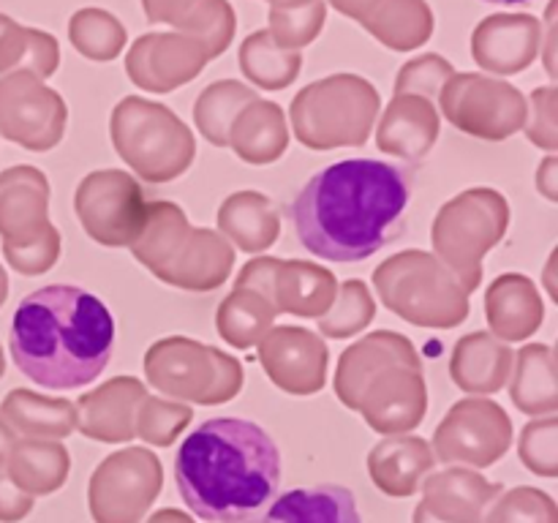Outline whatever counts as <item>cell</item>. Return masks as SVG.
Masks as SVG:
<instances>
[{"label": "cell", "mask_w": 558, "mask_h": 523, "mask_svg": "<svg viewBox=\"0 0 558 523\" xmlns=\"http://www.w3.org/2000/svg\"><path fill=\"white\" fill-rule=\"evenodd\" d=\"M414 172L379 158H349L316 172L289 205L298 240L314 256L354 265L407 232Z\"/></svg>", "instance_id": "1"}, {"label": "cell", "mask_w": 558, "mask_h": 523, "mask_svg": "<svg viewBox=\"0 0 558 523\" xmlns=\"http://www.w3.org/2000/svg\"><path fill=\"white\" fill-rule=\"evenodd\" d=\"M174 483L202 521L243 523L276 496L281 452L272 436L251 419H207L180 445Z\"/></svg>", "instance_id": "2"}, {"label": "cell", "mask_w": 558, "mask_h": 523, "mask_svg": "<svg viewBox=\"0 0 558 523\" xmlns=\"http://www.w3.org/2000/svg\"><path fill=\"white\" fill-rule=\"evenodd\" d=\"M9 349L33 385L47 390L87 387L112 360L114 316L87 289L69 283L36 289L16 305Z\"/></svg>", "instance_id": "3"}, {"label": "cell", "mask_w": 558, "mask_h": 523, "mask_svg": "<svg viewBox=\"0 0 558 523\" xmlns=\"http://www.w3.org/2000/svg\"><path fill=\"white\" fill-rule=\"evenodd\" d=\"M158 281L185 292H213L232 276L234 248L218 229L194 227L174 202H147L145 223L129 245Z\"/></svg>", "instance_id": "4"}, {"label": "cell", "mask_w": 558, "mask_h": 523, "mask_svg": "<svg viewBox=\"0 0 558 523\" xmlns=\"http://www.w3.org/2000/svg\"><path fill=\"white\" fill-rule=\"evenodd\" d=\"M374 289L387 311L414 327L450 330L469 319V292L428 251L392 254L374 270Z\"/></svg>", "instance_id": "5"}, {"label": "cell", "mask_w": 558, "mask_h": 523, "mask_svg": "<svg viewBox=\"0 0 558 523\" xmlns=\"http://www.w3.org/2000/svg\"><path fill=\"white\" fill-rule=\"evenodd\" d=\"M379 90L360 74H330L305 85L289 107L300 145L308 150L363 147L379 118Z\"/></svg>", "instance_id": "6"}, {"label": "cell", "mask_w": 558, "mask_h": 523, "mask_svg": "<svg viewBox=\"0 0 558 523\" xmlns=\"http://www.w3.org/2000/svg\"><path fill=\"white\" fill-rule=\"evenodd\" d=\"M114 153L145 183H169L189 172L196 139L169 107L142 96H125L109 118Z\"/></svg>", "instance_id": "7"}, {"label": "cell", "mask_w": 558, "mask_h": 523, "mask_svg": "<svg viewBox=\"0 0 558 523\" xmlns=\"http://www.w3.org/2000/svg\"><path fill=\"white\" fill-rule=\"evenodd\" d=\"M510 229V202L501 191L477 185L439 207L430 227L434 256L469 294L483 283V259Z\"/></svg>", "instance_id": "8"}, {"label": "cell", "mask_w": 558, "mask_h": 523, "mask_svg": "<svg viewBox=\"0 0 558 523\" xmlns=\"http://www.w3.org/2000/svg\"><path fill=\"white\" fill-rule=\"evenodd\" d=\"M145 379L161 398L221 406L243 390V363L229 352L185 336L158 338L145 352Z\"/></svg>", "instance_id": "9"}, {"label": "cell", "mask_w": 558, "mask_h": 523, "mask_svg": "<svg viewBox=\"0 0 558 523\" xmlns=\"http://www.w3.org/2000/svg\"><path fill=\"white\" fill-rule=\"evenodd\" d=\"M0 232L5 256L22 276L49 272L63 240L49 221V180L36 167H14L0 178Z\"/></svg>", "instance_id": "10"}, {"label": "cell", "mask_w": 558, "mask_h": 523, "mask_svg": "<svg viewBox=\"0 0 558 523\" xmlns=\"http://www.w3.org/2000/svg\"><path fill=\"white\" fill-rule=\"evenodd\" d=\"M436 104L450 125L485 142H505L526 123V96L515 85L477 71H456Z\"/></svg>", "instance_id": "11"}, {"label": "cell", "mask_w": 558, "mask_h": 523, "mask_svg": "<svg viewBox=\"0 0 558 523\" xmlns=\"http://www.w3.org/2000/svg\"><path fill=\"white\" fill-rule=\"evenodd\" d=\"M163 488V466L147 447H125L104 458L87 483L96 523H142Z\"/></svg>", "instance_id": "12"}, {"label": "cell", "mask_w": 558, "mask_h": 523, "mask_svg": "<svg viewBox=\"0 0 558 523\" xmlns=\"http://www.w3.org/2000/svg\"><path fill=\"white\" fill-rule=\"evenodd\" d=\"M74 212L87 238L107 248H129L142 232L147 212L145 191L123 169H96L74 191Z\"/></svg>", "instance_id": "13"}, {"label": "cell", "mask_w": 558, "mask_h": 523, "mask_svg": "<svg viewBox=\"0 0 558 523\" xmlns=\"http://www.w3.org/2000/svg\"><path fill=\"white\" fill-rule=\"evenodd\" d=\"M512 419L496 401L485 396H469L452 403L436 428L430 450L436 463L469 469H485L499 463L512 447Z\"/></svg>", "instance_id": "14"}, {"label": "cell", "mask_w": 558, "mask_h": 523, "mask_svg": "<svg viewBox=\"0 0 558 523\" xmlns=\"http://www.w3.org/2000/svg\"><path fill=\"white\" fill-rule=\"evenodd\" d=\"M69 123L63 96L33 71H14L0 80V131L36 153L60 145Z\"/></svg>", "instance_id": "15"}, {"label": "cell", "mask_w": 558, "mask_h": 523, "mask_svg": "<svg viewBox=\"0 0 558 523\" xmlns=\"http://www.w3.org/2000/svg\"><path fill=\"white\" fill-rule=\"evenodd\" d=\"M352 412L381 436L412 434L428 414V381L423 360H401L376 370L352 403Z\"/></svg>", "instance_id": "16"}, {"label": "cell", "mask_w": 558, "mask_h": 523, "mask_svg": "<svg viewBox=\"0 0 558 523\" xmlns=\"http://www.w3.org/2000/svg\"><path fill=\"white\" fill-rule=\"evenodd\" d=\"M267 379L289 396H316L327 385L330 349L319 332L298 325H272L259 343Z\"/></svg>", "instance_id": "17"}, {"label": "cell", "mask_w": 558, "mask_h": 523, "mask_svg": "<svg viewBox=\"0 0 558 523\" xmlns=\"http://www.w3.org/2000/svg\"><path fill=\"white\" fill-rule=\"evenodd\" d=\"M207 52L185 33H145L125 52V74L147 93H172L207 65Z\"/></svg>", "instance_id": "18"}, {"label": "cell", "mask_w": 558, "mask_h": 523, "mask_svg": "<svg viewBox=\"0 0 558 523\" xmlns=\"http://www.w3.org/2000/svg\"><path fill=\"white\" fill-rule=\"evenodd\" d=\"M543 22L534 14H490L474 27L472 58L490 74L512 76L539 58Z\"/></svg>", "instance_id": "19"}, {"label": "cell", "mask_w": 558, "mask_h": 523, "mask_svg": "<svg viewBox=\"0 0 558 523\" xmlns=\"http://www.w3.org/2000/svg\"><path fill=\"white\" fill-rule=\"evenodd\" d=\"M147 396L136 376H114L90 392H82L76 409V428L82 436L104 445H125L136 439V406Z\"/></svg>", "instance_id": "20"}, {"label": "cell", "mask_w": 558, "mask_h": 523, "mask_svg": "<svg viewBox=\"0 0 558 523\" xmlns=\"http://www.w3.org/2000/svg\"><path fill=\"white\" fill-rule=\"evenodd\" d=\"M423 501L417 510L441 523H483L485 510L505 490L501 483H490L469 466H447L430 472L420 485Z\"/></svg>", "instance_id": "21"}, {"label": "cell", "mask_w": 558, "mask_h": 523, "mask_svg": "<svg viewBox=\"0 0 558 523\" xmlns=\"http://www.w3.org/2000/svg\"><path fill=\"white\" fill-rule=\"evenodd\" d=\"M439 109L423 96H392L376 129V147L381 153L403 158V161H423L430 156L439 139Z\"/></svg>", "instance_id": "22"}, {"label": "cell", "mask_w": 558, "mask_h": 523, "mask_svg": "<svg viewBox=\"0 0 558 523\" xmlns=\"http://www.w3.org/2000/svg\"><path fill=\"white\" fill-rule=\"evenodd\" d=\"M430 472H436V458L423 436H385L368 452L371 483L392 499L420 494V485Z\"/></svg>", "instance_id": "23"}, {"label": "cell", "mask_w": 558, "mask_h": 523, "mask_svg": "<svg viewBox=\"0 0 558 523\" xmlns=\"http://www.w3.org/2000/svg\"><path fill=\"white\" fill-rule=\"evenodd\" d=\"M485 319L490 336L505 343L532 338L545 319V303L537 283L523 272H505L494 278L485 292Z\"/></svg>", "instance_id": "24"}, {"label": "cell", "mask_w": 558, "mask_h": 523, "mask_svg": "<svg viewBox=\"0 0 558 523\" xmlns=\"http://www.w3.org/2000/svg\"><path fill=\"white\" fill-rule=\"evenodd\" d=\"M338 294L336 272L316 262L278 259L272 272L270 294L276 314H292L300 319H319L327 314Z\"/></svg>", "instance_id": "25"}, {"label": "cell", "mask_w": 558, "mask_h": 523, "mask_svg": "<svg viewBox=\"0 0 558 523\" xmlns=\"http://www.w3.org/2000/svg\"><path fill=\"white\" fill-rule=\"evenodd\" d=\"M515 352L488 330L463 336L450 357V379L469 396H496L510 381Z\"/></svg>", "instance_id": "26"}, {"label": "cell", "mask_w": 558, "mask_h": 523, "mask_svg": "<svg viewBox=\"0 0 558 523\" xmlns=\"http://www.w3.org/2000/svg\"><path fill=\"white\" fill-rule=\"evenodd\" d=\"M417 349L409 341L403 332L396 330H376L368 336L360 338L357 343H352L349 349H343V354L338 357L336 379V398L347 409H352L354 398H357L360 387L390 363H401V360H417Z\"/></svg>", "instance_id": "27"}, {"label": "cell", "mask_w": 558, "mask_h": 523, "mask_svg": "<svg viewBox=\"0 0 558 523\" xmlns=\"http://www.w3.org/2000/svg\"><path fill=\"white\" fill-rule=\"evenodd\" d=\"M218 232L245 254H262L281 238L276 202L262 191H234L218 207Z\"/></svg>", "instance_id": "28"}, {"label": "cell", "mask_w": 558, "mask_h": 523, "mask_svg": "<svg viewBox=\"0 0 558 523\" xmlns=\"http://www.w3.org/2000/svg\"><path fill=\"white\" fill-rule=\"evenodd\" d=\"M227 147H232L240 161L254 163V167L278 161L289 147V125L283 109L265 98L251 101L229 125Z\"/></svg>", "instance_id": "29"}, {"label": "cell", "mask_w": 558, "mask_h": 523, "mask_svg": "<svg viewBox=\"0 0 558 523\" xmlns=\"http://www.w3.org/2000/svg\"><path fill=\"white\" fill-rule=\"evenodd\" d=\"M259 523H363L347 485H308L278 496Z\"/></svg>", "instance_id": "30"}, {"label": "cell", "mask_w": 558, "mask_h": 523, "mask_svg": "<svg viewBox=\"0 0 558 523\" xmlns=\"http://www.w3.org/2000/svg\"><path fill=\"white\" fill-rule=\"evenodd\" d=\"M510 398L518 412L545 417L558 409L556 354L548 343H526L510 374Z\"/></svg>", "instance_id": "31"}, {"label": "cell", "mask_w": 558, "mask_h": 523, "mask_svg": "<svg viewBox=\"0 0 558 523\" xmlns=\"http://www.w3.org/2000/svg\"><path fill=\"white\" fill-rule=\"evenodd\" d=\"M360 25L392 52H412L434 36V11L425 0H379Z\"/></svg>", "instance_id": "32"}, {"label": "cell", "mask_w": 558, "mask_h": 523, "mask_svg": "<svg viewBox=\"0 0 558 523\" xmlns=\"http://www.w3.org/2000/svg\"><path fill=\"white\" fill-rule=\"evenodd\" d=\"M11 479L31 496H49L69 479L71 458L63 441L22 439L11 447Z\"/></svg>", "instance_id": "33"}, {"label": "cell", "mask_w": 558, "mask_h": 523, "mask_svg": "<svg viewBox=\"0 0 558 523\" xmlns=\"http://www.w3.org/2000/svg\"><path fill=\"white\" fill-rule=\"evenodd\" d=\"M5 417L27 439L63 441L76 430V409L69 398L38 396L31 390H11L3 403Z\"/></svg>", "instance_id": "34"}, {"label": "cell", "mask_w": 558, "mask_h": 523, "mask_svg": "<svg viewBox=\"0 0 558 523\" xmlns=\"http://www.w3.org/2000/svg\"><path fill=\"white\" fill-rule=\"evenodd\" d=\"M238 63L254 90H287L303 71V52L278 47L270 31H256L240 44Z\"/></svg>", "instance_id": "35"}, {"label": "cell", "mask_w": 558, "mask_h": 523, "mask_svg": "<svg viewBox=\"0 0 558 523\" xmlns=\"http://www.w3.org/2000/svg\"><path fill=\"white\" fill-rule=\"evenodd\" d=\"M270 300L245 287H234L216 311V330L232 349H254L276 325Z\"/></svg>", "instance_id": "36"}, {"label": "cell", "mask_w": 558, "mask_h": 523, "mask_svg": "<svg viewBox=\"0 0 558 523\" xmlns=\"http://www.w3.org/2000/svg\"><path fill=\"white\" fill-rule=\"evenodd\" d=\"M60 44L52 33L36 31L0 14V71L25 69L41 80L58 74Z\"/></svg>", "instance_id": "37"}, {"label": "cell", "mask_w": 558, "mask_h": 523, "mask_svg": "<svg viewBox=\"0 0 558 523\" xmlns=\"http://www.w3.org/2000/svg\"><path fill=\"white\" fill-rule=\"evenodd\" d=\"M254 87L243 85L238 80H218L207 85L194 101V123L196 131L205 136L210 145L227 147L229 145V125L238 118L240 109L256 101Z\"/></svg>", "instance_id": "38"}, {"label": "cell", "mask_w": 558, "mask_h": 523, "mask_svg": "<svg viewBox=\"0 0 558 523\" xmlns=\"http://www.w3.org/2000/svg\"><path fill=\"white\" fill-rule=\"evenodd\" d=\"M69 41L82 58L96 60V63H109L123 52L129 44V33H125L123 22L109 11L87 5L71 14L69 20Z\"/></svg>", "instance_id": "39"}, {"label": "cell", "mask_w": 558, "mask_h": 523, "mask_svg": "<svg viewBox=\"0 0 558 523\" xmlns=\"http://www.w3.org/2000/svg\"><path fill=\"white\" fill-rule=\"evenodd\" d=\"M374 316L376 300L371 294L368 283L360 281V278H349V281L338 283L336 300L327 308V314L316 319V327H319V336L341 341V338H352L363 332L374 321Z\"/></svg>", "instance_id": "40"}, {"label": "cell", "mask_w": 558, "mask_h": 523, "mask_svg": "<svg viewBox=\"0 0 558 523\" xmlns=\"http://www.w3.org/2000/svg\"><path fill=\"white\" fill-rule=\"evenodd\" d=\"M191 417H194V409L189 403L147 392L136 406L134 434L150 447H172L178 436L189 428Z\"/></svg>", "instance_id": "41"}, {"label": "cell", "mask_w": 558, "mask_h": 523, "mask_svg": "<svg viewBox=\"0 0 558 523\" xmlns=\"http://www.w3.org/2000/svg\"><path fill=\"white\" fill-rule=\"evenodd\" d=\"M234 31H238V16L229 0H202L189 20L180 25L178 33H185L194 41L202 44L207 58H218L229 49L232 44Z\"/></svg>", "instance_id": "42"}, {"label": "cell", "mask_w": 558, "mask_h": 523, "mask_svg": "<svg viewBox=\"0 0 558 523\" xmlns=\"http://www.w3.org/2000/svg\"><path fill=\"white\" fill-rule=\"evenodd\" d=\"M483 523H558V507L545 490L518 485L496 496L494 504L485 510Z\"/></svg>", "instance_id": "43"}, {"label": "cell", "mask_w": 558, "mask_h": 523, "mask_svg": "<svg viewBox=\"0 0 558 523\" xmlns=\"http://www.w3.org/2000/svg\"><path fill=\"white\" fill-rule=\"evenodd\" d=\"M267 22H270L267 31L276 38L278 47L298 49L300 52L325 31L327 3L325 0H311V3L298 5V9H270Z\"/></svg>", "instance_id": "44"}, {"label": "cell", "mask_w": 558, "mask_h": 523, "mask_svg": "<svg viewBox=\"0 0 558 523\" xmlns=\"http://www.w3.org/2000/svg\"><path fill=\"white\" fill-rule=\"evenodd\" d=\"M518 455L523 466L537 477H558V417L545 414L526 423L518 439Z\"/></svg>", "instance_id": "45"}, {"label": "cell", "mask_w": 558, "mask_h": 523, "mask_svg": "<svg viewBox=\"0 0 558 523\" xmlns=\"http://www.w3.org/2000/svg\"><path fill=\"white\" fill-rule=\"evenodd\" d=\"M452 74H456V69H452L450 60L441 58V54H420V58L409 60V63L401 65V71H398L396 96L409 93V96H423L436 104L441 87H445V82L450 80Z\"/></svg>", "instance_id": "46"}, {"label": "cell", "mask_w": 558, "mask_h": 523, "mask_svg": "<svg viewBox=\"0 0 558 523\" xmlns=\"http://www.w3.org/2000/svg\"><path fill=\"white\" fill-rule=\"evenodd\" d=\"M558 90L554 85L537 87L532 96L526 98V123H523V131H526L529 142L537 145L539 150L556 153L558 150Z\"/></svg>", "instance_id": "47"}, {"label": "cell", "mask_w": 558, "mask_h": 523, "mask_svg": "<svg viewBox=\"0 0 558 523\" xmlns=\"http://www.w3.org/2000/svg\"><path fill=\"white\" fill-rule=\"evenodd\" d=\"M199 3L202 0H142V11L153 25H172L174 31H180V25Z\"/></svg>", "instance_id": "48"}, {"label": "cell", "mask_w": 558, "mask_h": 523, "mask_svg": "<svg viewBox=\"0 0 558 523\" xmlns=\"http://www.w3.org/2000/svg\"><path fill=\"white\" fill-rule=\"evenodd\" d=\"M33 510V496L25 494L14 479L0 477V521L16 523Z\"/></svg>", "instance_id": "49"}, {"label": "cell", "mask_w": 558, "mask_h": 523, "mask_svg": "<svg viewBox=\"0 0 558 523\" xmlns=\"http://www.w3.org/2000/svg\"><path fill=\"white\" fill-rule=\"evenodd\" d=\"M534 185L548 202H558V158L556 153H548L534 174Z\"/></svg>", "instance_id": "50"}, {"label": "cell", "mask_w": 558, "mask_h": 523, "mask_svg": "<svg viewBox=\"0 0 558 523\" xmlns=\"http://www.w3.org/2000/svg\"><path fill=\"white\" fill-rule=\"evenodd\" d=\"M543 25L548 27V36H543V47H539V52H543V49H545V54H543L545 71H548V74H550V80H556V74H558L556 54H554V49H556V0H550L548 14H545Z\"/></svg>", "instance_id": "51"}, {"label": "cell", "mask_w": 558, "mask_h": 523, "mask_svg": "<svg viewBox=\"0 0 558 523\" xmlns=\"http://www.w3.org/2000/svg\"><path fill=\"white\" fill-rule=\"evenodd\" d=\"M327 3H330L338 14L349 16V20L354 22H363L365 16L379 5V0H327Z\"/></svg>", "instance_id": "52"}, {"label": "cell", "mask_w": 558, "mask_h": 523, "mask_svg": "<svg viewBox=\"0 0 558 523\" xmlns=\"http://www.w3.org/2000/svg\"><path fill=\"white\" fill-rule=\"evenodd\" d=\"M147 523H194V518L183 510H174V507H167V510H158L147 518Z\"/></svg>", "instance_id": "53"}, {"label": "cell", "mask_w": 558, "mask_h": 523, "mask_svg": "<svg viewBox=\"0 0 558 523\" xmlns=\"http://www.w3.org/2000/svg\"><path fill=\"white\" fill-rule=\"evenodd\" d=\"M270 9H298V5L311 3V0H267Z\"/></svg>", "instance_id": "54"}, {"label": "cell", "mask_w": 558, "mask_h": 523, "mask_svg": "<svg viewBox=\"0 0 558 523\" xmlns=\"http://www.w3.org/2000/svg\"><path fill=\"white\" fill-rule=\"evenodd\" d=\"M558 259V251H554V254H550V259H548V272H545V276H548V292H550V297H558L556 294V283H554V272H550V267H554V262Z\"/></svg>", "instance_id": "55"}, {"label": "cell", "mask_w": 558, "mask_h": 523, "mask_svg": "<svg viewBox=\"0 0 558 523\" xmlns=\"http://www.w3.org/2000/svg\"><path fill=\"white\" fill-rule=\"evenodd\" d=\"M412 523H441V521H434V518H428L423 510H417V507H414Z\"/></svg>", "instance_id": "56"}, {"label": "cell", "mask_w": 558, "mask_h": 523, "mask_svg": "<svg viewBox=\"0 0 558 523\" xmlns=\"http://www.w3.org/2000/svg\"><path fill=\"white\" fill-rule=\"evenodd\" d=\"M485 3H501V5H515V3H529V0H485Z\"/></svg>", "instance_id": "57"}]
</instances>
